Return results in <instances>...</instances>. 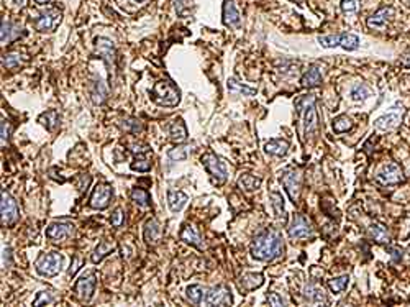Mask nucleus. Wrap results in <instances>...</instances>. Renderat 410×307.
<instances>
[{
	"label": "nucleus",
	"mask_w": 410,
	"mask_h": 307,
	"mask_svg": "<svg viewBox=\"0 0 410 307\" xmlns=\"http://www.w3.org/2000/svg\"><path fill=\"white\" fill-rule=\"evenodd\" d=\"M284 253L282 235L277 230H264L251 243V256L258 261H271Z\"/></svg>",
	"instance_id": "1"
},
{
	"label": "nucleus",
	"mask_w": 410,
	"mask_h": 307,
	"mask_svg": "<svg viewBox=\"0 0 410 307\" xmlns=\"http://www.w3.org/2000/svg\"><path fill=\"white\" fill-rule=\"evenodd\" d=\"M151 99L161 107H176L181 102V90L171 79H161L153 85Z\"/></svg>",
	"instance_id": "2"
},
{
	"label": "nucleus",
	"mask_w": 410,
	"mask_h": 307,
	"mask_svg": "<svg viewBox=\"0 0 410 307\" xmlns=\"http://www.w3.org/2000/svg\"><path fill=\"white\" fill-rule=\"evenodd\" d=\"M200 163L204 164V168L207 169V173L210 174L212 181L215 184H223L227 181V166L220 158L212 151H207L205 155H202Z\"/></svg>",
	"instance_id": "3"
},
{
	"label": "nucleus",
	"mask_w": 410,
	"mask_h": 307,
	"mask_svg": "<svg viewBox=\"0 0 410 307\" xmlns=\"http://www.w3.org/2000/svg\"><path fill=\"white\" fill-rule=\"evenodd\" d=\"M35 266H37L38 274H41V276L46 278L56 276V274H59V271L62 268V255L58 251L41 255L37 263H35Z\"/></svg>",
	"instance_id": "4"
},
{
	"label": "nucleus",
	"mask_w": 410,
	"mask_h": 307,
	"mask_svg": "<svg viewBox=\"0 0 410 307\" xmlns=\"http://www.w3.org/2000/svg\"><path fill=\"white\" fill-rule=\"evenodd\" d=\"M281 183L284 189H286L287 196L292 202H297L300 194V186H302V173L297 168H286L281 173Z\"/></svg>",
	"instance_id": "5"
},
{
	"label": "nucleus",
	"mask_w": 410,
	"mask_h": 307,
	"mask_svg": "<svg viewBox=\"0 0 410 307\" xmlns=\"http://www.w3.org/2000/svg\"><path fill=\"white\" fill-rule=\"evenodd\" d=\"M287 233L292 240H304V238H312L313 237V227L310 224V220L305 215L295 214L292 217L289 227H287Z\"/></svg>",
	"instance_id": "6"
},
{
	"label": "nucleus",
	"mask_w": 410,
	"mask_h": 307,
	"mask_svg": "<svg viewBox=\"0 0 410 307\" xmlns=\"http://www.w3.org/2000/svg\"><path fill=\"white\" fill-rule=\"evenodd\" d=\"M0 212H2V225L12 227L19 222L20 210L17 205V201L7 191H2V202H0Z\"/></svg>",
	"instance_id": "7"
},
{
	"label": "nucleus",
	"mask_w": 410,
	"mask_h": 307,
	"mask_svg": "<svg viewBox=\"0 0 410 307\" xmlns=\"http://www.w3.org/2000/svg\"><path fill=\"white\" fill-rule=\"evenodd\" d=\"M133 151V163L132 169L138 171V173H148L151 169V148L146 143H135L132 146Z\"/></svg>",
	"instance_id": "8"
},
{
	"label": "nucleus",
	"mask_w": 410,
	"mask_h": 307,
	"mask_svg": "<svg viewBox=\"0 0 410 307\" xmlns=\"http://www.w3.org/2000/svg\"><path fill=\"white\" fill-rule=\"evenodd\" d=\"M233 304V296L232 291L225 286H215V287H207L205 302L204 306H232Z\"/></svg>",
	"instance_id": "9"
},
{
	"label": "nucleus",
	"mask_w": 410,
	"mask_h": 307,
	"mask_svg": "<svg viewBox=\"0 0 410 307\" xmlns=\"http://www.w3.org/2000/svg\"><path fill=\"white\" fill-rule=\"evenodd\" d=\"M112 196H114V191H112L109 184H97L91 199H89V205L96 210H103L109 207Z\"/></svg>",
	"instance_id": "10"
},
{
	"label": "nucleus",
	"mask_w": 410,
	"mask_h": 307,
	"mask_svg": "<svg viewBox=\"0 0 410 307\" xmlns=\"http://www.w3.org/2000/svg\"><path fill=\"white\" fill-rule=\"evenodd\" d=\"M61 21V12L58 8H48L39 13V17L35 20V28L38 31H53Z\"/></svg>",
	"instance_id": "11"
},
{
	"label": "nucleus",
	"mask_w": 410,
	"mask_h": 307,
	"mask_svg": "<svg viewBox=\"0 0 410 307\" xmlns=\"http://www.w3.org/2000/svg\"><path fill=\"white\" fill-rule=\"evenodd\" d=\"M97 286V278L96 274H85V276L79 278L74 284V294L80 301H89L94 296Z\"/></svg>",
	"instance_id": "12"
},
{
	"label": "nucleus",
	"mask_w": 410,
	"mask_h": 307,
	"mask_svg": "<svg viewBox=\"0 0 410 307\" xmlns=\"http://www.w3.org/2000/svg\"><path fill=\"white\" fill-rule=\"evenodd\" d=\"M404 179L405 178H404L402 169H400L395 163L386 164L384 168L379 171V174H377V181H379L382 186H394V184L402 183Z\"/></svg>",
	"instance_id": "13"
},
{
	"label": "nucleus",
	"mask_w": 410,
	"mask_h": 307,
	"mask_svg": "<svg viewBox=\"0 0 410 307\" xmlns=\"http://www.w3.org/2000/svg\"><path fill=\"white\" fill-rule=\"evenodd\" d=\"M74 233H76V227H74V224H71V222L51 224L46 228V237L53 242L66 240V238L73 237Z\"/></svg>",
	"instance_id": "14"
},
{
	"label": "nucleus",
	"mask_w": 410,
	"mask_h": 307,
	"mask_svg": "<svg viewBox=\"0 0 410 307\" xmlns=\"http://www.w3.org/2000/svg\"><path fill=\"white\" fill-rule=\"evenodd\" d=\"M96 53L102 58L107 67L112 71L115 67V46L109 38L96 40Z\"/></svg>",
	"instance_id": "15"
},
{
	"label": "nucleus",
	"mask_w": 410,
	"mask_h": 307,
	"mask_svg": "<svg viewBox=\"0 0 410 307\" xmlns=\"http://www.w3.org/2000/svg\"><path fill=\"white\" fill-rule=\"evenodd\" d=\"M304 299L307 301L309 304H313V306H325L328 302L323 287H320L317 283H307L305 284Z\"/></svg>",
	"instance_id": "16"
},
{
	"label": "nucleus",
	"mask_w": 410,
	"mask_h": 307,
	"mask_svg": "<svg viewBox=\"0 0 410 307\" xmlns=\"http://www.w3.org/2000/svg\"><path fill=\"white\" fill-rule=\"evenodd\" d=\"M223 23L232 28H236L241 23V13L238 10L235 0H225L223 2Z\"/></svg>",
	"instance_id": "17"
},
{
	"label": "nucleus",
	"mask_w": 410,
	"mask_h": 307,
	"mask_svg": "<svg viewBox=\"0 0 410 307\" xmlns=\"http://www.w3.org/2000/svg\"><path fill=\"white\" fill-rule=\"evenodd\" d=\"M161 235H163V228H161V224L157 222L156 219L146 220L145 230H143V237H145V242L148 243V245H156V243H159Z\"/></svg>",
	"instance_id": "18"
},
{
	"label": "nucleus",
	"mask_w": 410,
	"mask_h": 307,
	"mask_svg": "<svg viewBox=\"0 0 410 307\" xmlns=\"http://www.w3.org/2000/svg\"><path fill=\"white\" fill-rule=\"evenodd\" d=\"M392 15H394V8L384 7V8H381V10H377L374 15L369 17L366 20V25L369 28H382V26L392 18Z\"/></svg>",
	"instance_id": "19"
},
{
	"label": "nucleus",
	"mask_w": 410,
	"mask_h": 307,
	"mask_svg": "<svg viewBox=\"0 0 410 307\" xmlns=\"http://www.w3.org/2000/svg\"><path fill=\"white\" fill-rule=\"evenodd\" d=\"M318 130V115L315 105H310L304 110V132L305 137H312V135Z\"/></svg>",
	"instance_id": "20"
},
{
	"label": "nucleus",
	"mask_w": 410,
	"mask_h": 307,
	"mask_svg": "<svg viewBox=\"0 0 410 307\" xmlns=\"http://www.w3.org/2000/svg\"><path fill=\"white\" fill-rule=\"evenodd\" d=\"M179 237H181V240L189 243V245L199 248V250H204V240H202L200 233L197 232L194 225H184L181 233H179Z\"/></svg>",
	"instance_id": "21"
},
{
	"label": "nucleus",
	"mask_w": 410,
	"mask_h": 307,
	"mask_svg": "<svg viewBox=\"0 0 410 307\" xmlns=\"http://www.w3.org/2000/svg\"><path fill=\"white\" fill-rule=\"evenodd\" d=\"M289 148L291 144L287 140H281V138H276V140H269V142H266L264 144V151L269 153V155L273 156H286L287 153H289Z\"/></svg>",
	"instance_id": "22"
},
{
	"label": "nucleus",
	"mask_w": 410,
	"mask_h": 307,
	"mask_svg": "<svg viewBox=\"0 0 410 307\" xmlns=\"http://www.w3.org/2000/svg\"><path fill=\"white\" fill-rule=\"evenodd\" d=\"M263 283H264V276L261 273H245L240 278V287L246 292L261 287Z\"/></svg>",
	"instance_id": "23"
},
{
	"label": "nucleus",
	"mask_w": 410,
	"mask_h": 307,
	"mask_svg": "<svg viewBox=\"0 0 410 307\" xmlns=\"http://www.w3.org/2000/svg\"><path fill=\"white\" fill-rule=\"evenodd\" d=\"M169 135H171V142L179 144L184 143L187 140V126L184 123L182 119H176L173 122V125L169 126Z\"/></svg>",
	"instance_id": "24"
},
{
	"label": "nucleus",
	"mask_w": 410,
	"mask_h": 307,
	"mask_svg": "<svg viewBox=\"0 0 410 307\" xmlns=\"http://www.w3.org/2000/svg\"><path fill=\"white\" fill-rule=\"evenodd\" d=\"M300 82L304 87H309V89L318 87V85L322 84V71H320L317 66H310L309 69L305 71V74L302 76Z\"/></svg>",
	"instance_id": "25"
},
{
	"label": "nucleus",
	"mask_w": 410,
	"mask_h": 307,
	"mask_svg": "<svg viewBox=\"0 0 410 307\" xmlns=\"http://www.w3.org/2000/svg\"><path fill=\"white\" fill-rule=\"evenodd\" d=\"M207 287L200 286V284H192L186 289V297L189 302H192L194 306H204L205 302Z\"/></svg>",
	"instance_id": "26"
},
{
	"label": "nucleus",
	"mask_w": 410,
	"mask_h": 307,
	"mask_svg": "<svg viewBox=\"0 0 410 307\" xmlns=\"http://www.w3.org/2000/svg\"><path fill=\"white\" fill-rule=\"evenodd\" d=\"M20 26L15 25L10 20H2V31H0V38H2V43H10L15 38L20 36Z\"/></svg>",
	"instance_id": "27"
},
{
	"label": "nucleus",
	"mask_w": 410,
	"mask_h": 307,
	"mask_svg": "<svg viewBox=\"0 0 410 307\" xmlns=\"http://www.w3.org/2000/svg\"><path fill=\"white\" fill-rule=\"evenodd\" d=\"M368 233H369V237L377 243H389V240H390V235H389V232H387V228L384 227V225H381L377 222L369 225Z\"/></svg>",
	"instance_id": "28"
},
{
	"label": "nucleus",
	"mask_w": 410,
	"mask_h": 307,
	"mask_svg": "<svg viewBox=\"0 0 410 307\" xmlns=\"http://www.w3.org/2000/svg\"><path fill=\"white\" fill-rule=\"evenodd\" d=\"M227 89L230 90L232 94H236V96H248V97H251V96H256V90L254 87H250V85H245V84H241V82H238L236 79H228V82H227Z\"/></svg>",
	"instance_id": "29"
},
{
	"label": "nucleus",
	"mask_w": 410,
	"mask_h": 307,
	"mask_svg": "<svg viewBox=\"0 0 410 307\" xmlns=\"http://www.w3.org/2000/svg\"><path fill=\"white\" fill-rule=\"evenodd\" d=\"M168 204L173 212L182 210V207L187 204V194L182 191H169L168 192Z\"/></svg>",
	"instance_id": "30"
},
{
	"label": "nucleus",
	"mask_w": 410,
	"mask_h": 307,
	"mask_svg": "<svg viewBox=\"0 0 410 307\" xmlns=\"http://www.w3.org/2000/svg\"><path fill=\"white\" fill-rule=\"evenodd\" d=\"M115 250V245L114 243H110V242H107V240H102V242H98V245L94 248V253H92V256H91V260H92V263H100V261L105 258L109 253H112Z\"/></svg>",
	"instance_id": "31"
},
{
	"label": "nucleus",
	"mask_w": 410,
	"mask_h": 307,
	"mask_svg": "<svg viewBox=\"0 0 410 307\" xmlns=\"http://www.w3.org/2000/svg\"><path fill=\"white\" fill-rule=\"evenodd\" d=\"M109 99V87H107V84L103 82L102 79H98L94 82V87H92V101L96 105H100Z\"/></svg>",
	"instance_id": "32"
},
{
	"label": "nucleus",
	"mask_w": 410,
	"mask_h": 307,
	"mask_svg": "<svg viewBox=\"0 0 410 307\" xmlns=\"http://www.w3.org/2000/svg\"><path fill=\"white\" fill-rule=\"evenodd\" d=\"M399 120H400V117L397 114H386V115L379 117V119L374 122V126H376L377 130L386 132V130L395 128V126L399 125Z\"/></svg>",
	"instance_id": "33"
},
{
	"label": "nucleus",
	"mask_w": 410,
	"mask_h": 307,
	"mask_svg": "<svg viewBox=\"0 0 410 307\" xmlns=\"http://www.w3.org/2000/svg\"><path fill=\"white\" fill-rule=\"evenodd\" d=\"M261 186V178H256L253 174H241L238 178V187H241L246 192H253Z\"/></svg>",
	"instance_id": "34"
},
{
	"label": "nucleus",
	"mask_w": 410,
	"mask_h": 307,
	"mask_svg": "<svg viewBox=\"0 0 410 307\" xmlns=\"http://www.w3.org/2000/svg\"><path fill=\"white\" fill-rule=\"evenodd\" d=\"M39 122H41V125L46 126V130L53 132V130H56V126L59 125V114H58L56 110H48L39 115Z\"/></svg>",
	"instance_id": "35"
},
{
	"label": "nucleus",
	"mask_w": 410,
	"mask_h": 307,
	"mask_svg": "<svg viewBox=\"0 0 410 307\" xmlns=\"http://www.w3.org/2000/svg\"><path fill=\"white\" fill-rule=\"evenodd\" d=\"M130 196H132V201L135 202V204L139 205V207H150L151 205V196L148 194V191H145V189L135 187Z\"/></svg>",
	"instance_id": "36"
},
{
	"label": "nucleus",
	"mask_w": 410,
	"mask_h": 307,
	"mask_svg": "<svg viewBox=\"0 0 410 307\" xmlns=\"http://www.w3.org/2000/svg\"><path fill=\"white\" fill-rule=\"evenodd\" d=\"M120 128L125 130L127 133L137 135V133H139L143 130V123L138 119H132V117H130V119L120 120Z\"/></svg>",
	"instance_id": "37"
},
{
	"label": "nucleus",
	"mask_w": 410,
	"mask_h": 307,
	"mask_svg": "<svg viewBox=\"0 0 410 307\" xmlns=\"http://www.w3.org/2000/svg\"><path fill=\"white\" fill-rule=\"evenodd\" d=\"M351 128H353V122H351V119L348 115H340L333 120V130H335L336 133L350 132Z\"/></svg>",
	"instance_id": "38"
},
{
	"label": "nucleus",
	"mask_w": 410,
	"mask_h": 307,
	"mask_svg": "<svg viewBox=\"0 0 410 307\" xmlns=\"http://www.w3.org/2000/svg\"><path fill=\"white\" fill-rule=\"evenodd\" d=\"M340 46L346 49V51H354V49L359 48V38L353 33H343L341 35Z\"/></svg>",
	"instance_id": "39"
},
{
	"label": "nucleus",
	"mask_w": 410,
	"mask_h": 307,
	"mask_svg": "<svg viewBox=\"0 0 410 307\" xmlns=\"http://www.w3.org/2000/svg\"><path fill=\"white\" fill-rule=\"evenodd\" d=\"M269 201H271L274 214L277 217H284V199L281 196V192H277V191L271 192L269 194Z\"/></svg>",
	"instance_id": "40"
},
{
	"label": "nucleus",
	"mask_w": 410,
	"mask_h": 307,
	"mask_svg": "<svg viewBox=\"0 0 410 307\" xmlns=\"http://www.w3.org/2000/svg\"><path fill=\"white\" fill-rule=\"evenodd\" d=\"M371 96V89L368 87L366 84H356L353 89H351V99L353 101H364Z\"/></svg>",
	"instance_id": "41"
},
{
	"label": "nucleus",
	"mask_w": 410,
	"mask_h": 307,
	"mask_svg": "<svg viewBox=\"0 0 410 307\" xmlns=\"http://www.w3.org/2000/svg\"><path fill=\"white\" fill-rule=\"evenodd\" d=\"M348 281H350V278L346 276H340V278H333L328 281V287L332 289V292H335V294H340V292H343L345 291V287L348 286Z\"/></svg>",
	"instance_id": "42"
},
{
	"label": "nucleus",
	"mask_w": 410,
	"mask_h": 307,
	"mask_svg": "<svg viewBox=\"0 0 410 307\" xmlns=\"http://www.w3.org/2000/svg\"><path fill=\"white\" fill-rule=\"evenodd\" d=\"M317 41H318V44H320L322 48H335V46H340V43H341V35L318 36Z\"/></svg>",
	"instance_id": "43"
},
{
	"label": "nucleus",
	"mask_w": 410,
	"mask_h": 307,
	"mask_svg": "<svg viewBox=\"0 0 410 307\" xmlns=\"http://www.w3.org/2000/svg\"><path fill=\"white\" fill-rule=\"evenodd\" d=\"M21 64V60H20V54L19 53H7L3 54L2 58V66L5 67V69H13V67L20 66Z\"/></svg>",
	"instance_id": "44"
},
{
	"label": "nucleus",
	"mask_w": 410,
	"mask_h": 307,
	"mask_svg": "<svg viewBox=\"0 0 410 307\" xmlns=\"http://www.w3.org/2000/svg\"><path fill=\"white\" fill-rule=\"evenodd\" d=\"M315 101H317V99H315L313 94H309V96H302V97H299V99L295 101V108H297V112H299V114H304L305 108H309L310 105H315Z\"/></svg>",
	"instance_id": "45"
},
{
	"label": "nucleus",
	"mask_w": 410,
	"mask_h": 307,
	"mask_svg": "<svg viewBox=\"0 0 410 307\" xmlns=\"http://www.w3.org/2000/svg\"><path fill=\"white\" fill-rule=\"evenodd\" d=\"M187 155H189L187 146H176L173 150H169V153H168L169 160H173V161H184L187 158Z\"/></svg>",
	"instance_id": "46"
},
{
	"label": "nucleus",
	"mask_w": 410,
	"mask_h": 307,
	"mask_svg": "<svg viewBox=\"0 0 410 307\" xmlns=\"http://www.w3.org/2000/svg\"><path fill=\"white\" fill-rule=\"evenodd\" d=\"M174 3V10L177 12V15H184L187 10H191L192 7V0H173Z\"/></svg>",
	"instance_id": "47"
},
{
	"label": "nucleus",
	"mask_w": 410,
	"mask_h": 307,
	"mask_svg": "<svg viewBox=\"0 0 410 307\" xmlns=\"http://www.w3.org/2000/svg\"><path fill=\"white\" fill-rule=\"evenodd\" d=\"M51 302H55V296H53L49 291H43V292H39L38 297L35 299L33 306H46V304H51Z\"/></svg>",
	"instance_id": "48"
},
{
	"label": "nucleus",
	"mask_w": 410,
	"mask_h": 307,
	"mask_svg": "<svg viewBox=\"0 0 410 307\" xmlns=\"http://www.w3.org/2000/svg\"><path fill=\"white\" fill-rule=\"evenodd\" d=\"M0 128H2V146H5L8 143V140H10V133H12L10 122L2 119V122H0Z\"/></svg>",
	"instance_id": "49"
},
{
	"label": "nucleus",
	"mask_w": 410,
	"mask_h": 307,
	"mask_svg": "<svg viewBox=\"0 0 410 307\" xmlns=\"http://www.w3.org/2000/svg\"><path fill=\"white\" fill-rule=\"evenodd\" d=\"M340 7H341V10H343L345 13L358 12V8H359V0H343Z\"/></svg>",
	"instance_id": "50"
},
{
	"label": "nucleus",
	"mask_w": 410,
	"mask_h": 307,
	"mask_svg": "<svg viewBox=\"0 0 410 307\" xmlns=\"http://www.w3.org/2000/svg\"><path fill=\"white\" fill-rule=\"evenodd\" d=\"M123 219H125V214H123V210H121V207H117V209L114 210V214L110 215V222L114 227H121Z\"/></svg>",
	"instance_id": "51"
},
{
	"label": "nucleus",
	"mask_w": 410,
	"mask_h": 307,
	"mask_svg": "<svg viewBox=\"0 0 410 307\" xmlns=\"http://www.w3.org/2000/svg\"><path fill=\"white\" fill-rule=\"evenodd\" d=\"M266 302H268L269 306H284V299L277 294V292H269V294L266 296Z\"/></svg>",
	"instance_id": "52"
},
{
	"label": "nucleus",
	"mask_w": 410,
	"mask_h": 307,
	"mask_svg": "<svg viewBox=\"0 0 410 307\" xmlns=\"http://www.w3.org/2000/svg\"><path fill=\"white\" fill-rule=\"evenodd\" d=\"M2 265H3V268H8V266H12V250H10V248H8V246L3 248Z\"/></svg>",
	"instance_id": "53"
},
{
	"label": "nucleus",
	"mask_w": 410,
	"mask_h": 307,
	"mask_svg": "<svg viewBox=\"0 0 410 307\" xmlns=\"http://www.w3.org/2000/svg\"><path fill=\"white\" fill-rule=\"evenodd\" d=\"M387 253H389L390 258L394 260V261H400V258H402V251H400L399 248L389 246V248H387Z\"/></svg>",
	"instance_id": "54"
},
{
	"label": "nucleus",
	"mask_w": 410,
	"mask_h": 307,
	"mask_svg": "<svg viewBox=\"0 0 410 307\" xmlns=\"http://www.w3.org/2000/svg\"><path fill=\"white\" fill-rule=\"evenodd\" d=\"M400 64H402L404 67H407V69H410V51L405 53L404 56H402V60H400Z\"/></svg>",
	"instance_id": "55"
},
{
	"label": "nucleus",
	"mask_w": 410,
	"mask_h": 307,
	"mask_svg": "<svg viewBox=\"0 0 410 307\" xmlns=\"http://www.w3.org/2000/svg\"><path fill=\"white\" fill-rule=\"evenodd\" d=\"M78 261H79L78 258H74V268L69 269V274H74V273H76V269H78Z\"/></svg>",
	"instance_id": "56"
},
{
	"label": "nucleus",
	"mask_w": 410,
	"mask_h": 307,
	"mask_svg": "<svg viewBox=\"0 0 410 307\" xmlns=\"http://www.w3.org/2000/svg\"><path fill=\"white\" fill-rule=\"evenodd\" d=\"M13 2H15V3H17V5H20V7H23V5H25V2H26V0H13Z\"/></svg>",
	"instance_id": "57"
},
{
	"label": "nucleus",
	"mask_w": 410,
	"mask_h": 307,
	"mask_svg": "<svg viewBox=\"0 0 410 307\" xmlns=\"http://www.w3.org/2000/svg\"><path fill=\"white\" fill-rule=\"evenodd\" d=\"M35 2H37L38 5H44V3H48L49 0H35Z\"/></svg>",
	"instance_id": "58"
},
{
	"label": "nucleus",
	"mask_w": 410,
	"mask_h": 307,
	"mask_svg": "<svg viewBox=\"0 0 410 307\" xmlns=\"http://www.w3.org/2000/svg\"><path fill=\"white\" fill-rule=\"evenodd\" d=\"M133 2H138V3H145L146 0H133Z\"/></svg>",
	"instance_id": "59"
},
{
	"label": "nucleus",
	"mask_w": 410,
	"mask_h": 307,
	"mask_svg": "<svg viewBox=\"0 0 410 307\" xmlns=\"http://www.w3.org/2000/svg\"><path fill=\"white\" fill-rule=\"evenodd\" d=\"M292 2H300V0H292Z\"/></svg>",
	"instance_id": "60"
},
{
	"label": "nucleus",
	"mask_w": 410,
	"mask_h": 307,
	"mask_svg": "<svg viewBox=\"0 0 410 307\" xmlns=\"http://www.w3.org/2000/svg\"><path fill=\"white\" fill-rule=\"evenodd\" d=\"M409 256H410V248H409Z\"/></svg>",
	"instance_id": "61"
}]
</instances>
